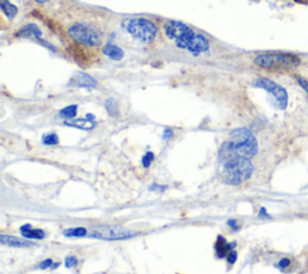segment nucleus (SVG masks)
<instances>
[{
  "mask_svg": "<svg viewBox=\"0 0 308 274\" xmlns=\"http://www.w3.org/2000/svg\"><path fill=\"white\" fill-rule=\"evenodd\" d=\"M167 186L166 185H159V184H152L149 186V191H158V193H163L165 191Z\"/></svg>",
  "mask_w": 308,
  "mask_h": 274,
  "instance_id": "obj_27",
  "label": "nucleus"
},
{
  "mask_svg": "<svg viewBox=\"0 0 308 274\" xmlns=\"http://www.w3.org/2000/svg\"><path fill=\"white\" fill-rule=\"evenodd\" d=\"M226 143L236 154L243 156V158L252 159L258 153V141L255 136L246 128L233 130Z\"/></svg>",
  "mask_w": 308,
  "mask_h": 274,
  "instance_id": "obj_3",
  "label": "nucleus"
},
{
  "mask_svg": "<svg viewBox=\"0 0 308 274\" xmlns=\"http://www.w3.org/2000/svg\"><path fill=\"white\" fill-rule=\"evenodd\" d=\"M235 246H236V242L227 243L226 239L224 238V237L218 236L216 244H214V249H216L217 257H218V259H223V257H226L227 254H229L231 250H234Z\"/></svg>",
  "mask_w": 308,
  "mask_h": 274,
  "instance_id": "obj_10",
  "label": "nucleus"
},
{
  "mask_svg": "<svg viewBox=\"0 0 308 274\" xmlns=\"http://www.w3.org/2000/svg\"><path fill=\"white\" fill-rule=\"evenodd\" d=\"M59 266V263H53V266H52V269H56L57 267Z\"/></svg>",
  "mask_w": 308,
  "mask_h": 274,
  "instance_id": "obj_35",
  "label": "nucleus"
},
{
  "mask_svg": "<svg viewBox=\"0 0 308 274\" xmlns=\"http://www.w3.org/2000/svg\"><path fill=\"white\" fill-rule=\"evenodd\" d=\"M137 232L130 231L128 229L120 226H99L94 227L89 233V237L106 240H120L128 239L136 236Z\"/></svg>",
  "mask_w": 308,
  "mask_h": 274,
  "instance_id": "obj_8",
  "label": "nucleus"
},
{
  "mask_svg": "<svg viewBox=\"0 0 308 274\" xmlns=\"http://www.w3.org/2000/svg\"><path fill=\"white\" fill-rule=\"evenodd\" d=\"M63 233L66 237H83L88 232H87V229H85V227H70V229L64 230Z\"/></svg>",
  "mask_w": 308,
  "mask_h": 274,
  "instance_id": "obj_19",
  "label": "nucleus"
},
{
  "mask_svg": "<svg viewBox=\"0 0 308 274\" xmlns=\"http://www.w3.org/2000/svg\"><path fill=\"white\" fill-rule=\"evenodd\" d=\"M42 143L45 146H56L59 143V137L56 132L45 133V135L42 136Z\"/></svg>",
  "mask_w": 308,
  "mask_h": 274,
  "instance_id": "obj_21",
  "label": "nucleus"
},
{
  "mask_svg": "<svg viewBox=\"0 0 308 274\" xmlns=\"http://www.w3.org/2000/svg\"><path fill=\"white\" fill-rule=\"evenodd\" d=\"M290 265H291V260L288 259V257H284V259L280 260V261L278 263H276L274 266H276L277 268H279L282 272H284L288 267H290Z\"/></svg>",
  "mask_w": 308,
  "mask_h": 274,
  "instance_id": "obj_23",
  "label": "nucleus"
},
{
  "mask_svg": "<svg viewBox=\"0 0 308 274\" xmlns=\"http://www.w3.org/2000/svg\"><path fill=\"white\" fill-rule=\"evenodd\" d=\"M17 36H22V38H30V36H34L36 40H41L42 33L39 29V26L34 24V23H29L23 26V28L17 33Z\"/></svg>",
  "mask_w": 308,
  "mask_h": 274,
  "instance_id": "obj_14",
  "label": "nucleus"
},
{
  "mask_svg": "<svg viewBox=\"0 0 308 274\" xmlns=\"http://www.w3.org/2000/svg\"><path fill=\"white\" fill-rule=\"evenodd\" d=\"M122 26L134 40L142 43L152 42L158 32V28L152 21L142 17L125 19L123 21Z\"/></svg>",
  "mask_w": 308,
  "mask_h": 274,
  "instance_id": "obj_4",
  "label": "nucleus"
},
{
  "mask_svg": "<svg viewBox=\"0 0 308 274\" xmlns=\"http://www.w3.org/2000/svg\"><path fill=\"white\" fill-rule=\"evenodd\" d=\"M0 243L4 245L15 246V248H29V246H35L34 243L30 242V240L21 239V238H17V237L6 236V235L0 236Z\"/></svg>",
  "mask_w": 308,
  "mask_h": 274,
  "instance_id": "obj_11",
  "label": "nucleus"
},
{
  "mask_svg": "<svg viewBox=\"0 0 308 274\" xmlns=\"http://www.w3.org/2000/svg\"><path fill=\"white\" fill-rule=\"evenodd\" d=\"M295 3H299V4H308V0H294Z\"/></svg>",
  "mask_w": 308,
  "mask_h": 274,
  "instance_id": "obj_33",
  "label": "nucleus"
},
{
  "mask_svg": "<svg viewBox=\"0 0 308 274\" xmlns=\"http://www.w3.org/2000/svg\"><path fill=\"white\" fill-rule=\"evenodd\" d=\"M164 33L177 47L186 49L190 54L197 57L210 51L209 40L182 22L167 21L164 24Z\"/></svg>",
  "mask_w": 308,
  "mask_h": 274,
  "instance_id": "obj_2",
  "label": "nucleus"
},
{
  "mask_svg": "<svg viewBox=\"0 0 308 274\" xmlns=\"http://www.w3.org/2000/svg\"><path fill=\"white\" fill-rule=\"evenodd\" d=\"M220 179L227 185H240L253 175V163L250 159L236 154L226 141L220 146L218 153Z\"/></svg>",
  "mask_w": 308,
  "mask_h": 274,
  "instance_id": "obj_1",
  "label": "nucleus"
},
{
  "mask_svg": "<svg viewBox=\"0 0 308 274\" xmlns=\"http://www.w3.org/2000/svg\"><path fill=\"white\" fill-rule=\"evenodd\" d=\"M64 125L81 130H92L95 128V123L88 119H68L64 122Z\"/></svg>",
  "mask_w": 308,
  "mask_h": 274,
  "instance_id": "obj_15",
  "label": "nucleus"
},
{
  "mask_svg": "<svg viewBox=\"0 0 308 274\" xmlns=\"http://www.w3.org/2000/svg\"><path fill=\"white\" fill-rule=\"evenodd\" d=\"M226 260H227V263H229V265H234V263L236 262L237 253L235 252V250H231V252L229 254H227Z\"/></svg>",
  "mask_w": 308,
  "mask_h": 274,
  "instance_id": "obj_25",
  "label": "nucleus"
},
{
  "mask_svg": "<svg viewBox=\"0 0 308 274\" xmlns=\"http://www.w3.org/2000/svg\"><path fill=\"white\" fill-rule=\"evenodd\" d=\"M77 115V105H70L68 107H64L59 111V117L64 119H72Z\"/></svg>",
  "mask_w": 308,
  "mask_h": 274,
  "instance_id": "obj_18",
  "label": "nucleus"
},
{
  "mask_svg": "<svg viewBox=\"0 0 308 274\" xmlns=\"http://www.w3.org/2000/svg\"><path fill=\"white\" fill-rule=\"evenodd\" d=\"M173 137V130L170 129V128H166L165 130H164L163 132V140L164 141H169L170 139H172Z\"/></svg>",
  "mask_w": 308,
  "mask_h": 274,
  "instance_id": "obj_26",
  "label": "nucleus"
},
{
  "mask_svg": "<svg viewBox=\"0 0 308 274\" xmlns=\"http://www.w3.org/2000/svg\"><path fill=\"white\" fill-rule=\"evenodd\" d=\"M68 34L76 43L87 47H95L102 41V33L95 26L85 23H76L71 25L68 29Z\"/></svg>",
  "mask_w": 308,
  "mask_h": 274,
  "instance_id": "obj_6",
  "label": "nucleus"
},
{
  "mask_svg": "<svg viewBox=\"0 0 308 274\" xmlns=\"http://www.w3.org/2000/svg\"><path fill=\"white\" fill-rule=\"evenodd\" d=\"M70 53L73 57V59L76 60L79 64L85 65L88 63V58H87V54L85 53L83 49H81L79 46H71V49H70Z\"/></svg>",
  "mask_w": 308,
  "mask_h": 274,
  "instance_id": "obj_17",
  "label": "nucleus"
},
{
  "mask_svg": "<svg viewBox=\"0 0 308 274\" xmlns=\"http://www.w3.org/2000/svg\"><path fill=\"white\" fill-rule=\"evenodd\" d=\"M0 9H2V11L5 13L6 17L10 19L15 18V16L17 15L18 12L17 8H16L13 4H11L9 0H0Z\"/></svg>",
  "mask_w": 308,
  "mask_h": 274,
  "instance_id": "obj_16",
  "label": "nucleus"
},
{
  "mask_svg": "<svg viewBox=\"0 0 308 274\" xmlns=\"http://www.w3.org/2000/svg\"><path fill=\"white\" fill-rule=\"evenodd\" d=\"M68 85L70 87H79V88L93 89L98 86V82L95 81L92 76L87 75L83 72H77L75 76H72Z\"/></svg>",
  "mask_w": 308,
  "mask_h": 274,
  "instance_id": "obj_9",
  "label": "nucleus"
},
{
  "mask_svg": "<svg viewBox=\"0 0 308 274\" xmlns=\"http://www.w3.org/2000/svg\"><path fill=\"white\" fill-rule=\"evenodd\" d=\"M19 231H21L22 236L24 237V238L28 239H43L46 236L42 230L33 229L32 225H29V224H25V225L21 226Z\"/></svg>",
  "mask_w": 308,
  "mask_h": 274,
  "instance_id": "obj_13",
  "label": "nucleus"
},
{
  "mask_svg": "<svg viewBox=\"0 0 308 274\" xmlns=\"http://www.w3.org/2000/svg\"><path fill=\"white\" fill-rule=\"evenodd\" d=\"M105 107H106L107 113H109V115L111 117H116V116L119 115L118 106H117V102H116L115 99H112V98L107 99L105 101Z\"/></svg>",
  "mask_w": 308,
  "mask_h": 274,
  "instance_id": "obj_20",
  "label": "nucleus"
},
{
  "mask_svg": "<svg viewBox=\"0 0 308 274\" xmlns=\"http://www.w3.org/2000/svg\"><path fill=\"white\" fill-rule=\"evenodd\" d=\"M227 225H229L231 227V229L234 230V231H239V230L241 229L240 225H239V224H237V222H236L235 219L229 220V222H227Z\"/></svg>",
  "mask_w": 308,
  "mask_h": 274,
  "instance_id": "obj_30",
  "label": "nucleus"
},
{
  "mask_svg": "<svg viewBox=\"0 0 308 274\" xmlns=\"http://www.w3.org/2000/svg\"><path fill=\"white\" fill-rule=\"evenodd\" d=\"M254 64L263 69H290L299 66L301 59L290 53L270 52L256 56Z\"/></svg>",
  "mask_w": 308,
  "mask_h": 274,
  "instance_id": "obj_5",
  "label": "nucleus"
},
{
  "mask_svg": "<svg viewBox=\"0 0 308 274\" xmlns=\"http://www.w3.org/2000/svg\"><path fill=\"white\" fill-rule=\"evenodd\" d=\"M253 87L266 90L273 98L276 107L278 109H286L288 105V94L287 90L284 89L283 87H280L279 85H277L276 82L271 81L269 78L264 77L256 78L255 81L253 82Z\"/></svg>",
  "mask_w": 308,
  "mask_h": 274,
  "instance_id": "obj_7",
  "label": "nucleus"
},
{
  "mask_svg": "<svg viewBox=\"0 0 308 274\" xmlns=\"http://www.w3.org/2000/svg\"><path fill=\"white\" fill-rule=\"evenodd\" d=\"M297 82H299V85L301 86V88H302L304 92L307 93V95H308V82L306 81V79L304 78H302V77H297Z\"/></svg>",
  "mask_w": 308,
  "mask_h": 274,
  "instance_id": "obj_28",
  "label": "nucleus"
},
{
  "mask_svg": "<svg viewBox=\"0 0 308 274\" xmlns=\"http://www.w3.org/2000/svg\"><path fill=\"white\" fill-rule=\"evenodd\" d=\"M35 2L38 3V4H45V3L49 2V0H35Z\"/></svg>",
  "mask_w": 308,
  "mask_h": 274,
  "instance_id": "obj_34",
  "label": "nucleus"
},
{
  "mask_svg": "<svg viewBox=\"0 0 308 274\" xmlns=\"http://www.w3.org/2000/svg\"><path fill=\"white\" fill-rule=\"evenodd\" d=\"M77 263H79V261H77L76 256L70 255V256L65 257V267H66V268H72V267H75Z\"/></svg>",
  "mask_w": 308,
  "mask_h": 274,
  "instance_id": "obj_24",
  "label": "nucleus"
},
{
  "mask_svg": "<svg viewBox=\"0 0 308 274\" xmlns=\"http://www.w3.org/2000/svg\"><path fill=\"white\" fill-rule=\"evenodd\" d=\"M102 53L105 54L107 58L116 60V62H119V60L123 59L124 57V52L123 49L119 47V46L113 45L111 42H107L105 46L102 47Z\"/></svg>",
  "mask_w": 308,
  "mask_h": 274,
  "instance_id": "obj_12",
  "label": "nucleus"
},
{
  "mask_svg": "<svg viewBox=\"0 0 308 274\" xmlns=\"http://www.w3.org/2000/svg\"><path fill=\"white\" fill-rule=\"evenodd\" d=\"M94 118H95V117H94V116H93V115H92V113H88V115H86V119H88V120H92V122H93V120H94Z\"/></svg>",
  "mask_w": 308,
  "mask_h": 274,
  "instance_id": "obj_32",
  "label": "nucleus"
},
{
  "mask_svg": "<svg viewBox=\"0 0 308 274\" xmlns=\"http://www.w3.org/2000/svg\"><path fill=\"white\" fill-rule=\"evenodd\" d=\"M52 265H53L52 260L47 259V260H45V261H42L41 263H40L39 268L40 269H46V268H48V267H52Z\"/></svg>",
  "mask_w": 308,
  "mask_h": 274,
  "instance_id": "obj_29",
  "label": "nucleus"
},
{
  "mask_svg": "<svg viewBox=\"0 0 308 274\" xmlns=\"http://www.w3.org/2000/svg\"><path fill=\"white\" fill-rule=\"evenodd\" d=\"M154 160V154L152 152H147L145 155H143L142 158V165L145 169H148V167L150 166V163L153 162Z\"/></svg>",
  "mask_w": 308,
  "mask_h": 274,
  "instance_id": "obj_22",
  "label": "nucleus"
},
{
  "mask_svg": "<svg viewBox=\"0 0 308 274\" xmlns=\"http://www.w3.org/2000/svg\"><path fill=\"white\" fill-rule=\"evenodd\" d=\"M259 216H260V218H270V215L267 214V213H266V209L264 208V207H263V208H260Z\"/></svg>",
  "mask_w": 308,
  "mask_h": 274,
  "instance_id": "obj_31",
  "label": "nucleus"
}]
</instances>
